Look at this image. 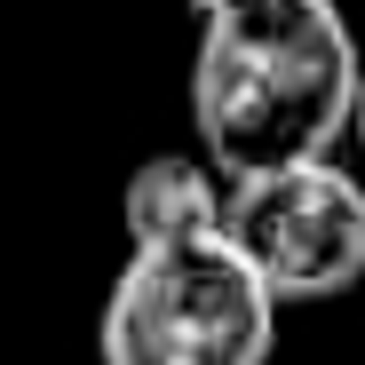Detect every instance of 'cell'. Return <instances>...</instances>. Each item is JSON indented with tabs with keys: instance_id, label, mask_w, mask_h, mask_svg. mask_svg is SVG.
<instances>
[{
	"instance_id": "cell-4",
	"label": "cell",
	"mask_w": 365,
	"mask_h": 365,
	"mask_svg": "<svg viewBox=\"0 0 365 365\" xmlns=\"http://www.w3.org/2000/svg\"><path fill=\"white\" fill-rule=\"evenodd\" d=\"M119 222H128V255H151V247H191V238H222L230 222V182L191 159V151H159L128 175L119 191Z\"/></svg>"
},
{
	"instance_id": "cell-5",
	"label": "cell",
	"mask_w": 365,
	"mask_h": 365,
	"mask_svg": "<svg viewBox=\"0 0 365 365\" xmlns=\"http://www.w3.org/2000/svg\"><path fill=\"white\" fill-rule=\"evenodd\" d=\"M182 9H199V24H207V16H222V9H238V0H182Z\"/></svg>"
},
{
	"instance_id": "cell-1",
	"label": "cell",
	"mask_w": 365,
	"mask_h": 365,
	"mask_svg": "<svg viewBox=\"0 0 365 365\" xmlns=\"http://www.w3.org/2000/svg\"><path fill=\"white\" fill-rule=\"evenodd\" d=\"M365 48L341 0H238L199 24L191 128L222 182H262L334 159L357 135Z\"/></svg>"
},
{
	"instance_id": "cell-6",
	"label": "cell",
	"mask_w": 365,
	"mask_h": 365,
	"mask_svg": "<svg viewBox=\"0 0 365 365\" xmlns=\"http://www.w3.org/2000/svg\"><path fill=\"white\" fill-rule=\"evenodd\" d=\"M357 151H365V96H357Z\"/></svg>"
},
{
	"instance_id": "cell-3",
	"label": "cell",
	"mask_w": 365,
	"mask_h": 365,
	"mask_svg": "<svg viewBox=\"0 0 365 365\" xmlns=\"http://www.w3.org/2000/svg\"><path fill=\"white\" fill-rule=\"evenodd\" d=\"M222 230L278 302H334L365 278V182L334 159L230 182Z\"/></svg>"
},
{
	"instance_id": "cell-2",
	"label": "cell",
	"mask_w": 365,
	"mask_h": 365,
	"mask_svg": "<svg viewBox=\"0 0 365 365\" xmlns=\"http://www.w3.org/2000/svg\"><path fill=\"white\" fill-rule=\"evenodd\" d=\"M103 365H270L278 357V294L222 238L128 255L96 318Z\"/></svg>"
}]
</instances>
